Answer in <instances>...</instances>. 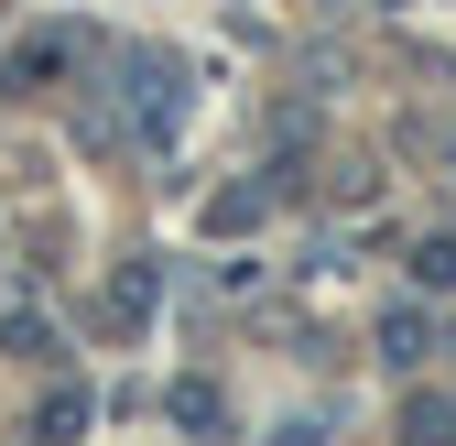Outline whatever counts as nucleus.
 I'll return each mask as SVG.
<instances>
[{"mask_svg": "<svg viewBox=\"0 0 456 446\" xmlns=\"http://www.w3.org/2000/svg\"><path fill=\"white\" fill-rule=\"evenodd\" d=\"M380 359H391V370H413V359H424V316H413V305H403V316H380Z\"/></svg>", "mask_w": 456, "mask_h": 446, "instance_id": "2", "label": "nucleus"}, {"mask_svg": "<svg viewBox=\"0 0 456 446\" xmlns=\"http://www.w3.org/2000/svg\"><path fill=\"white\" fill-rule=\"evenodd\" d=\"M456 425V392H413V435H445Z\"/></svg>", "mask_w": 456, "mask_h": 446, "instance_id": "7", "label": "nucleus"}, {"mask_svg": "<svg viewBox=\"0 0 456 446\" xmlns=\"http://www.w3.org/2000/svg\"><path fill=\"white\" fill-rule=\"evenodd\" d=\"M44 425H54V435H77V425H87V392H77V381H54V392H44Z\"/></svg>", "mask_w": 456, "mask_h": 446, "instance_id": "4", "label": "nucleus"}, {"mask_svg": "<svg viewBox=\"0 0 456 446\" xmlns=\"http://www.w3.org/2000/svg\"><path fill=\"white\" fill-rule=\"evenodd\" d=\"M228 403H217V381H175V425H217Z\"/></svg>", "mask_w": 456, "mask_h": 446, "instance_id": "3", "label": "nucleus"}, {"mask_svg": "<svg viewBox=\"0 0 456 446\" xmlns=\"http://www.w3.org/2000/svg\"><path fill=\"white\" fill-rule=\"evenodd\" d=\"M66 66H77V44H66V33H44V44L12 54V77H22V87H33V77H66Z\"/></svg>", "mask_w": 456, "mask_h": 446, "instance_id": "1", "label": "nucleus"}, {"mask_svg": "<svg viewBox=\"0 0 456 446\" xmlns=\"http://www.w3.org/2000/svg\"><path fill=\"white\" fill-rule=\"evenodd\" d=\"M0 338H12V359H54V326H33V316H12Z\"/></svg>", "mask_w": 456, "mask_h": 446, "instance_id": "5", "label": "nucleus"}, {"mask_svg": "<svg viewBox=\"0 0 456 446\" xmlns=\"http://www.w3.org/2000/svg\"><path fill=\"white\" fill-rule=\"evenodd\" d=\"M413 284H456V240H424L413 251Z\"/></svg>", "mask_w": 456, "mask_h": 446, "instance_id": "6", "label": "nucleus"}]
</instances>
